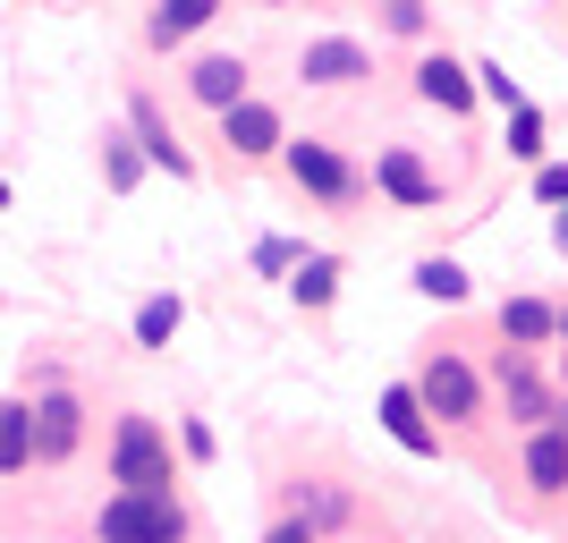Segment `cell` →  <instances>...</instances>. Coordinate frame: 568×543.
Here are the masks:
<instances>
[{"label": "cell", "instance_id": "cell-20", "mask_svg": "<svg viewBox=\"0 0 568 543\" xmlns=\"http://www.w3.org/2000/svg\"><path fill=\"white\" fill-rule=\"evenodd\" d=\"M179 323H187V306H179V298H144V306H136V340H144V349H162Z\"/></svg>", "mask_w": 568, "mask_h": 543}, {"label": "cell", "instance_id": "cell-3", "mask_svg": "<svg viewBox=\"0 0 568 543\" xmlns=\"http://www.w3.org/2000/svg\"><path fill=\"white\" fill-rule=\"evenodd\" d=\"M416 400H425V416L433 425H475V416H484V382L467 374V365H458L450 349L433 356L425 374H416Z\"/></svg>", "mask_w": 568, "mask_h": 543}, {"label": "cell", "instance_id": "cell-24", "mask_svg": "<svg viewBox=\"0 0 568 543\" xmlns=\"http://www.w3.org/2000/svg\"><path fill=\"white\" fill-rule=\"evenodd\" d=\"M382 18H390V34H425V0H382Z\"/></svg>", "mask_w": 568, "mask_h": 543}, {"label": "cell", "instance_id": "cell-4", "mask_svg": "<svg viewBox=\"0 0 568 543\" xmlns=\"http://www.w3.org/2000/svg\"><path fill=\"white\" fill-rule=\"evenodd\" d=\"M26 425H34V459H43V467H60V459L85 442V408H77L69 391H43V400L26 408Z\"/></svg>", "mask_w": 568, "mask_h": 543}, {"label": "cell", "instance_id": "cell-7", "mask_svg": "<svg viewBox=\"0 0 568 543\" xmlns=\"http://www.w3.org/2000/svg\"><path fill=\"white\" fill-rule=\"evenodd\" d=\"M221 137H230V153H246V162H263V153H281V111H272V102H230V111H221Z\"/></svg>", "mask_w": 568, "mask_h": 543}, {"label": "cell", "instance_id": "cell-22", "mask_svg": "<svg viewBox=\"0 0 568 543\" xmlns=\"http://www.w3.org/2000/svg\"><path fill=\"white\" fill-rule=\"evenodd\" d=\"M509 153H518V162H544V111H535V102L509 111Z\"/></svg>", "mask_w": 568, "mask_h": 543}, {"label": "cell", "instance_id": "cell-2", "mask_svg": "<svg viewBox=\"0 0 568 543\" xmlns=\"http://www.w3.org/2000/svg\"><path fill=\"white\" fill-rule=\"evenodd\" d=\"M102 543H187V510H179V493H111Z\"/></svg>", "mask_w": 568, "mask_h": 543}, {"label": "cell", "instance_id": "cell-15", "mask_svg": "<svg viewBox=\"0 0 568 543\" xmlns=\"http://www.w3.org/2000/svg\"><path fill=\"white\" fill-rule=\"evenodd\" d=\"M195 102H213V111H230V102H246V69H237L230 51H213V60H195Z\"/></svg>", "mask_w": 568, "mask_h": 543}, {"label": "cell", "instance_id": "cell-11", "mask_svg": "<svg viewBox=\"0 0 568 543\" xmlns=\"http://www.w3.org/2000/svg\"><path fill=\"white\" fill-rule=\"evenodd\" d=\"M526 484L535 493H568V416L526 433Z\"/></svg>", "mask_w": 568, "mask_h": 543}, {"label": "cell", "instance_id": "cell-9", "mask_svg": "<svg viewBox=\"0 0 568 543\" xmlns=\"http://www.w3.org/2000/svg\"><path fill=\"white\" fill-rule=\"evenodd\" d=\"M297 77H306V86H356V77H374V60H365V43H348V34H323V43H306Z\"/></svg>", "mask_w": 568, "mask_h": 543}, {"label": "cell", "instance_id": "cell-16", "mask_svg": "<svg viewBox=\"0 0 568 543\" xmlns=\"http://www.w3.org/2000/svg\"><path fill=\"white\" fill-rule=\"evenodd\" d=\"M204 18H221V0H162V9H153V43H162V51L187 43Z\"/></svg>", "mask_w": 568, "mask_h": 543}, {"label": "cell", "instance_id": "cell-28", "mask_svg": "<svg viewBox=\"0 0 568 543\" xmlns=\"http://www.w3.org/2000/svg\"><path fill=\"white\" fill-rule=\"evenodd\" d=\"M551 238H560V247H568V213H560V221H551Z\"/></svg>", "mask_w": 568, "mask_h": 543}, {"label": "cell", "instance_id": "cell-1", "mask_svg": "<svg viewBox=\"0 0 568 543\" xmlns=\"http://www.w3.org/2000/svg\"><path fill=\"white\" fill-rule=\"evenodd\" d=\"M111 484L119 493H170L179 467H170V433L153 416H119L111 425Z\"/></svg>", "mask_w": 568, "mask_h": 543}, {"label": "cell", "instance_id": "cell-19", "mask_svg": "<svg viewBox=\"0 0 568 543\" xmlns=\"http://www.w3.org/2000/svg\"><path fill=\"white\" fill-rule=\"evenodd\" d=\"M416 289L442 298V306H467V272H458L450 255H425V263H416Z\"/></svg>", "mask_w": 568, "mask_h": 543}, {"label": "cell", "instance_id": "cell-10", "mask_svg": "<svg viewBox=\"0 0 568 543\" xmlns=\"http://www.w3.org/2000/svg\"><path fill=\"white\" fill-rule=\"evenodd\" d=\"M500 400H509V416H518V425H560V408L544 400V382H535V365H526L518 349L500 356Z\"/></svg>", "mask_w": 568, "mask_h": 543}, {"label": "cell", "instance_id": "cell-21", "mask_svg": "<svg viewBox=\"0 0 568 543\" xmlns=\"http://www.w3.org/2000/svg\"><path fill=\"white\" fill-rule=\"evenodd\" d=\"M467 77H475V94H484V102H500V111H526V94H518V77L500 69V60H484V69H467Z\"/></svg>", "mask_w": 568, "mask_h": 543}, {"label": "cell", "instance_id": "cell-12", "mask_svg": "<svg viewBox=\"0 0 568 543\" xmlns=\"http://www.w3.org/2000/svg\"><path fill=\"white\" fill-rule=\"evenodd\" d=\"M500 340H509V349H551V340H560V306H544V298H509V306H500Z\"/></svg>", "mask_w": 568, "mask_h": 543}, {"label": "cell", "instance_id": "cell-13", "mask_svg": "<svg viewBox=\"0 0 568 543\" xmlns=\"http://www.w3.org/2000/svg\"><path fill=\"white\" fill-rule=\"evenodd\" d=\"M128 119H136V144H144V162H162L170 179H195V153L179 137H170L162 128V111H153V102H128Z\"/></svg>", "mask_w": 568, "mask_h": 543}, {"label": "cell", "instance_id": "cell-29", "mask_svg": "<svg viewBox=\"0 0 568 543\" xmlns=\"http://www.w3.org/2000/svg\"><path fill=\"white\" fill-rule=\"evenodd\" d=\"M560 349H568V306H560Z\"/></svg>", "mask_w": 568, "mask_h": 543}, {"label": "cell", "instance_id": "cell-18", "mask_svg": "<svg viewBox=\"0 0 568 543\" xmlns=\"http://www.w3.org/2000/svg\"><path fill=\"white\" fill-rule=\"evenodd\" d=\"M18 467H34V425H26L18 400H0V475H18Z\"/></svg>", "mask_w": 568, "mask_h": 543}, {"label": "cell", "instance_id": "cell-26", "mask_svg": "<svg viewBox=\"0 0 568 543\" xmlns=\"http://www.w3.org/2000/svg\"><path fill=\"white\" fill-rule=\"evenodd\" d=\"M255 272H297V247H288V238H263V247H255Z\"/></svg>", "mask_w": 568, "mask_h": 543}, {"label": "cell", "instance_id": "cell-23", "mask_svg": "<svg viewBox=\"0 0 568 543\" xmlns=\"http://www.w3.org/2000/svg\"><path fill=\"white\" fill-rule=\"evenodd\" d=\"M136 179H144V153L128 137H111V188H136Z\"/></svg>", "mask_w": 568, "mask_h": 543}, {"label": "cell", "instance_id": "cell-6", "mask_svg": "<svg viewBox=\"0 0 568 543\" xmlns=\"http://www.w3.org/2000/svg\"><path fill=\"white\" fill-rule=\"evenodd\" d=\"M382 433H390L399 450H416V459H442V425L425 416L416 382H390V391H382Z\"/></svg>", "mask_w": 568, "mask_h": 543}, {"label": "cell", "instance_id": "cell-31", "mask_svg": "<svg viewBox=\"0 0 568 543\" xmlns=\"http://www.w3.org/2000/svg\"><path fill=\"white\" fill-rule=\"evenodd\" d=\"M560 382H568V356H560Z\"/></svg>", "mask_w": 568, "mask_h": 543}, {"label": "cell", "instance_id": "cell-30", "mask_svg": "<svg viewBox=\"0 0 568 543\" xmlns=\"http://www.w3.org/2000/svg\"><path fill=\"white\" fill-rule=\"evenodd\" d=\"M0 213H9V179H0Z\"/></svg>", "mask_w": 568, "mask_h": 543}, {"label": "cell", "instance_id": "cell-5", "mask_svg": "<svg viewBox=\"0 0 568 543\" xmlns=\"http://www.w3.org/2000/svg\"><path fill=\"white\" fill-rule=\"evenodd\" d=\"M281 153H288V179H297V188H306V195H323V204H348V195H356V170L339 162L332 144L297 137V144H281Z\"/></svg>", "mask_w": 568, "mask_h": 543}, {"label": "cell", "instance_id": "cell-17", "mask_svg": "<svg viewBox=\"0 0 568 543\" xmlns=\"http://www.w3.org/2000/svg\"><path fill=\"white\" fill-rule=\"evenodd\" d=\"M288 298H297V306H332V298H339V255H297Z\"/></svg>", "mask_w": 568, "mask_h": 543}, {"label": "cell", "instance_id": "cell-25", "mask_svg": "<svg viewBox=\"0 0 568 543\" xmlns=\"http://www.w3.org/2000/svg\"><path fill=\"white\" fill-rule=\"evenodd\" d=\"M535 204H568V162H544V170H535Z\"/></svg>", "mask_w": 568, "mask_h": 543}, {"label": "cell", "instance_id": "cell-27", "mask_svg": "<svg viewBox=\"0 0 568 543\" xmlns=\"http://www.w3.org/2000/svg\"><path fill=\"white\" fill-rule=\"evenodd\" d=\"M263 543H314V526H306V519H281V526H272Z\"/></svg>", "mask_w": 568, "mask_h": 543}, {"label": "cell", "instance_id": "cell-14", "mask_svg": "<svg viewBox=\"0 0 568 543\" xmlns=\"http://www.w3.org/2000/svg\"><path fill=\"white\" fill-rule=\"evenodd\" d=\"M416 94L433 102V111H475V77L458 69V60H425V69H416Z\"/></svg>", "mask_w": 568, "mask_h": 543}, {"label": "cell", "instance_id": "cell-8", "mask_svg": "<svg viewBox=\"0 0 568 543\" xmlns=\"http://www.w3.org/2000/svg\"><path fill=\"white\" fill-rule=\"evenodd\" d=\"M374 179H382V195H390V204H407V213L442 204V179H433V170L416 162L407 144H390V153H382V162H374Z\"/></svg>", "mask_w": 568, "mask_h": 543}]
</instances>
